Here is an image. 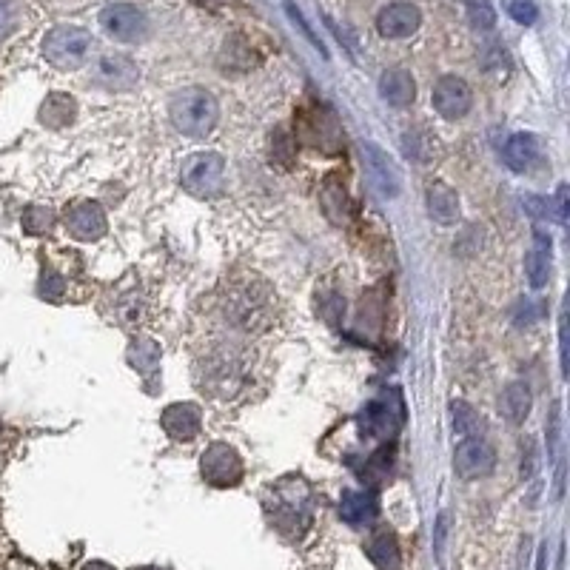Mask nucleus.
<instances>
[{"instance_id":"obj_1","label":"nucleus","mask_w":570,"mask_h":570,"mask_svg":"<svg viewBox=\"0 0 570 570\" xmlns=\"http://www.w3.org/2000/svg\"><path fill=\"white\" fill-rule=\"evenodd\" d=\"M169 117L177 132L189 134V137H206L214 132V126L220 120V106L209 89L189 86L171 97Z\"/></svg>"},{"instance_id":"obj_2","label":"nucleus","mask_w":570,"mask_h":570,"mask_svg":"<svg viewBox=\"0 0 570 570\" xmlns=\"http://www.w3.org/2000/svg\"><path fill=\"white\" fill-rule=\"evenodd\" d=\"M92 52V35L80 26H57L43 38V57L57 69H77Z\"/></svg>"},{"instance_id":"obj_3","label":"nucleus","mask_w":570,"mask_h":570,"mask_svg":"<svg viewBox=\"0 0 570 570\" xmlns=\"http://www.w3.org/2000/svg\"><path fill=\"white\" fill-rule=\"evenodd\" d=\"M271 294H268V288L257 277H251L246 283L240 285V288H234V294H231V300H228V314L237 320V325H243L246 331H260V328H266L268 323V314H271Z\"/></svg>"},{"instance_id":"obj_4","label":"nucleus","mask_w":570,"mask_h":570,"mask_svg":"<svg viewBox=\"0 0 570 570\" xmlns=\"http://www.w3.org/2000/svg\"><path fill=\"white\" fill-rule=\"evenodd\" d=\"M200 474L211 488H237L243 482V459L226 442H211L200 456Z\"/></svg>"},{"instance_id":"obj_5","label":"nucleus","mask_w":570,"mask_h":570,"mask_svg":"<svg viewBox=\"0 0 570 570\" xmlns=\"http://www.w3.org/2000/svg\"><path fill=\"white\" fill-rule=\"evenodd\" d=\"M223 174H226V160L223 154L217 152H197L186 157L183 163V186L197 194V197H211L217 194L220 186H223Z\"/></svg>"},{"instance_id":"obj_6","label":"nucleus","mask_w":570,"mask_h":570,"mask_svg":"<svg viewBox=\"0 0 570 570\" xmlns=\"http://www.w3.org/2000/svg\"><path fill=\"white\" fill-rule=\"evenodd\" d=\"M100 26L109 38L120 43H137L149 35V18L132 3H112L100 12Z\"/></svg>"},{"instance_id":"obj_7","label":"nucleus","mask_w":570,"mask_h":570,"mask_svg":"<svg viewBox=\"0 0 570 570\" xmlns=\"http://www.w3.org/2000/svg\"><path fill=\"white\" fill-rule=\"evenodd\" d=\"M431 103H434V109H437L439 117H445V120H459V117H465V114L471 112V106H474V92H471V86H468L462 77L445 75L434 83Z\"/></svg>"},{"instance_id":"obj_8","label":"nucleus","mask_w":570,"mask_h":570,"mask_svg":"<svg viewBox=\"0 0 570 570\" xmlns=\"http://www.w3.org/2000/svg\"><path fill=\"white\" fill-rule=\"evenodd\" d=\"M402 419H405L402 402H399L397 394H391V397L374 399V402L362 411L360 422L365 437L391 439L399 428H402Z\"/></svg>"},{"instance_id":"obj_9","label":"nucleus","mask_w":570,"mask_h":570,"mask_svg":"<svg viewBox=\"0 0 570 570\" xmlns=\"http://www.w3.org/2000/svg\"><path fill=\"white\" fill-rule=\"evenodd\" d=\"M63 220H66L69 234L75 240H83V243L100 240L106 234V228H109L106 211L100 209V203H95V200H75V203H69Z\"/></svg>"},{"instance_id":"obj_10","label":"nucleus","mask_w":570,"mask_h":570,"mask_svg":"<svg viewBox=\"0 0 570 570\" xmlns=\"http://www.w3.org/2000/svg\"><path fill=\"white\" fill-rule=\"evenodd\" d=\"M362 160H365L371 186L380 191L382 197H397L399 189H402V177H399V169L388 157V152H382L377 143L365 140L362 143Z\"/></svg>"},{"instance_id":"obj_11","label":"nucleus","mask_w":570,"mask_h":570,"mask_svg":"<svg viewBox=\"0 0 570 570\" xmlns=\"http://www.w3.org/2000/svg\"><path fill=\"white\" fill-rule=\"evenodd\" d=\"M454 468L462 479H482L494 474L496 454L485 439H465L454 454Z\"/></svg>"},{"instance_id":"obj_12","label":"nucleus","mask_w":570,"mask_h":570,"mask_svg":"<svg viewBox=\"0 0 570 570\" xmlns=\"http://www.w3.org/2000/svg\"><path fill=\"white\" fill-rule=\"evenodd\" d=\"M422 23V12L414 3H391L377 15V29L382 38L402 40L411 38Z\"/></svg>"},{"instance_id":"obj_13","label":"nucleus","mask_w":570,"mask_h":570,"mask_svg":"<svg viewBox=\"0 0 570 570\" xmlns=\"http://www.w3.org/2000/svg\"><path fill=\"white\" fill-rule=\"evenodd\" d=\"M163 431L169 434L174 442H191V439L200 434L203 428V417H200V408L191 405V402H174L163 411Z\"/></svg>"},{"instance_id":"obj_14","label":"nucleus","mask_w":570,"mask_h":570,"mask_svg":"<svg viewBox=\"0 0 570 570\" xmlns=\"http://www.w3.org/2000/svg\"><path fill=\"white\" fill-rule=\"evenodd\" d=\"M300 126H303L300 137H303L308 146L323 149V152H337L340 149V132H337L334 117H325L323 112L300 114Z\"/></svg>"},{"instance_id":"obj_15","label":"nucleus","mask_w":570,"mask_h":570,"mask_svg":"<svg viewBox=\"0 0 570 570\" xmlns=\"http://www.w3.org/2000/svg\"><path fill=\"white\" fill-rule=\"evenodd\" d=\"M140 77V69L132 57L126 55H106L97 63V80L106 83L109 89H132Z\"/></svg>"},{"instance_id":"obj_16","label":"nucleus","mask_w":570,"mask_h":570,"mask_svg":"<svg viewBox=\"0 0 570 570\" xmlns=\"http://www.w3.org/2000/svg\"><path fill=\"white\" fill-rule=\"evenodd\" d=\"M365 553H368V559L374 562V568L377 570H402L399 542L394 531H388V528H380V531H374L368 536Z\"/></svg>"},{"instance_id":"obj_17","label":"nucleus","mask_w":570,"mask_h":570,"mask_svg":"<svg viewBox=\"0 0 570 570\" xmlns=\"http://www.w3.org/2000/svg\"><path fill=\"white\" fill-rule=\"evenodd\" d=\"M380 95L385 103L402 109V106H411V103H414L417 83H414V77L408 75L405 69H388V72L380 77Z\"/></svg>"},{"instance_id":"obj_18","label":"nucleus","mask_w":570,"mask_h":570,"mask_svg":"<svg viewBox=\"0 0 570 570\" xmlns=\"http://www.w3.org/2000/svg\"><path fill=\"white\" fill-rule=\"evenodd\" d=\"M380 513L377 496L368 491H345L340 499V516L348 525H368Z\"/></svg>"},{"instance_id":"obj_19","label":"nucleus","mask_w":570,"mask_h":570,"mask_svg":"<svg viewBox=\"0 0 570 570\" xmlns=\"http://www.w3.org/2000/svg\"><path fill=\"white\" fill-rule=\"evenodd\" d=\"M525 274L533 288H542L551 277V237L542 231L533 234V246L525 257Z\"/></svg>"},{"instance_id":"obj_20","label":"nucleus","mask_w":570,"mask_h":570,"mask_svg":"<svg viewBox=\"0 0 570 570\" xmlns=\"http://www.w3.org/2000/svg\"><path fill=\"white\" fill-rule=\"evenodd\" d=\"M499 408H502V414H505V419H508L511 425H522L533 408V394L531 388H528V382H511V385L502 391Z\"/></svg>"},{"instance_id":"obj_21","label":"nucleus","mask_w":570,"mask_h":570,"mask_svg":"<svg viewBox=\"0 0 570 570\" xmlns=\"http://www.w3.org/2000/svg\"><path fill=\"white\" fill-rule=\"evenodd\" d=\"M505 163L511 166L513 171H525L531 169L533 163L539 160V137L528 132H519L508 137L505 143Z\"/></svg>"},{"instance_id":"obj_22","label":"nucleus","mask_w":570,"mask_h":570,"mask_svg":"<svg viewBox=\"0 0 570 570\" xmlns=\"http://www.w3.org/2000/svg\"><path fill=\"white\" fill-rule=\"evenodd\" d=\"M428 211L442 226L456 223L459 220V197H456V191L451 186H445V183H431L428 186Z\"/></svg>"},{"instance_id":"obj_23","label":"nucleus","mask_w":570,"mask_h":570,"mask_svg":"<svg viewBox=\"0 0 570 570\" xmlns=\"http://www.w3.org/2000/svg\"><path fill=\"white\" fill-rule=\"evenodd\" d=\"M77 114V103L72 100V95H49L43 100V106H40V123L43 126H49V129H63V126H69L72 120H75Z\"/></svg>"},{"instance_id":"obj_24","label":"nucleus","mask_w":570,"mask_h":570,"mask_svg":"<svg viewBox=\"0 0 570 570\" xmlns=\"http://www.w3.org/2000/svg\"><path fill=\"white\" fill-rule=\"evenodd\" d=\"M129 362L143 377L157 374V368H160V348H157V342L149 340V337H137L132 342V348H129Z\"/></svg>"},{"instance_id":"obj_25","label":"nucleus","mask_w":570,"mask_h":570,"mask_svg":"<svg viewBox=\"0 0 570 570\" xmlns=\"http://www.w3.org/2000/svg\"><path fill=\"white\" fill-rule=\"evenodd\" d=\"M323 209L325 214L334 220V223H345L348 220V197H345V186H342L337 177H328L323 186Z\"/></svg>"},{"instance_id":"obj_26","label":"nucleus","mask_w":570,"mask_h":570,"mask_svg":"<svg viewBox=\"0 0 570 570\" xmlns=\"http://www.w3.org/2000/svg\"><path fill=\"white\" fill-rule=\"evenodd\" d=\"M391 462H394V448H382L368 459V465H365V471H360V476L368 485L380 488L382 482L391 476Z\"/></svg>"},{"instance_id":"obj_27","label":"nucleus","mask_w":570,"mask_h":570,"mask_svg":"<svg viewBox=\"0 0 570 570\" xmlns=\"http://www.w3.org/2000/svg\"><path fill=\"white\" fill-rule=\"evenodd\" d=\"M485 425H482V419L476 417V411L471 405H465V402H454V431L459 437H471L479 434Z\"/></svg>"},{"instance_id":"obj_28","label":"nucleus","mask_w":570,"mask_h":570,"mask_svg":"<svg viewBox=\"0 0 570 570\" xmlns=\"http://www.w3.org/2000/svg\"><path fill=\"white\" fill-rule=\"evenodd\" d=\"M55 226V214L49 209H29L23 214V228L32 234V237H40V234H46L49 228Z\"/></svg>"},{"instance_id":"obj_29","label":"nucleus","mask_w":570,"mask_h":570,"mask_svg":"<svg viewBox=\"0 0 570 570\" xmlns=\"http://www.w3.org/2000/svg\"><path fill=\"white\" fill-rule=\"evenodd\" d=\"M468 20L474 23V29H494V6L488 0H468Z\"/></svg>"},{"instance_id":"obj_30","label":"nucleus","mask_w":570,"mask_h":570,"mask_svg":"<svg viewBox=\"0 0 570 570\" xmlns=\"http://www.w3.org/2000/svg\"><path fill=\"white\" fill-rule=\"evenodd\" d=\"M505 12H508L516 23H522V26H533L536 18H539V9H536L533 0H505Z\"/></svg>"},{"instance_id":"obj_31","label":"nucleus","mask_w":570,"mask_h":570,"mask_svg":"<svg viewBox=\"0 0 570 570\" xmlns=\"http://www.w3.org/2000/svg\"><path fill=\"white\" fill-rule=\"evenodd\" d=\"M285 12H288V18L294 20V23H297V26H300V32H303L305 38L311 40V46H314V49H320V52H323V55H325L323 40H320V38H317V35H314V29H311V26H308V20L303 18V12H300V9H297V6H294V3H285Z\"/></svg>"},{"instance_id":"obj_32","label":"nucleus","mask_w":570,"mask_h":570,"mask_svg":"<svg viewBox=\"0 0 570 570\" xmlns=\"http://www.w3.org/2000/svg\"><path fill=\"white\" fill-rule=\"evenodd\" d=\"M63 291H66V283L60 280V274L55 271H43V280H40V294L46 297V300H60L63 297Z\"/></svg>"},{"instance_id":"obj_33","label":"nucleus","mask_w":570,"mask_h":570,"mask_svg":"<svg viewBox=\"0 0 570 570\" xmlns=\"http://www.w3.org/2000/svg\"><path fill=\"white\" fill-rule=\"evenodd\" d=\"M559 362H562V374L568 377V311H562V320H559Z\"/></svg>"},{"instance_id":"obj_34","label":"nucleus","mask_w":570,"mask_h":570,"mask_svg":"<svg viewBox=\"0 0 570 570\" xmlns=\"http://www.w3.org/2000/svg\"><path fill=\"white\" fill-rule=\"evenodd\" d=\"M15 26V6L12 0H0V40L6 38Z\"/></svg>"},{"instance_id":"obj_35","label":"nucleus","mask_w":570,"mask_h":570,"mask_svg":"<svg viewBox=\"0 0 570 570\" xmlns=\"http://www.w3.org/2000/svg\"><path fill=\"white\" fill-rule=\"evenodd\" d=\"M556 217H559V223L565 226L568 223V186H559L556 191Z\"/></svg>"},{"instance_id":"obj_36","label":"nucleus","mask_w":570,"mask_h":570,"mask_svg":"<svg viewBox=\"0 0 570 570\" xmlns=\"http://www.w3.org/2000/svg\"><path fill=\"white\" fill-rule=\"evenodd\" d=\"M522 314H525V325H531L533 320H539L545 311H542V305L539 303H533V300H528V303L522 305Z\"/></svg>"},{"instance_id":"obj_37","label":"nucleus","mask_w":570,"mask_h":570,"mask_svg":"<svg viewBox=\"0 0 570 570\" xmlns=\"http://www.w3.org/2000/svg\"><path fill=\"white\" fill-rule=\"evenodd\" d=\"M191 3H197V6H209V9H220V6H228V3H234V0H191Z\"/></svg>"},{"instance_id":"obj_38","label":"nucleus","mask_w":570,"mask_h":570,"mask_svg":"<svg viewBox=\"0 0 570 570\" xmlns=\"http://www.w3.org/2000/svg\"><path fill=\"white\" fill-rule=\"evenodd\" d=\"M83 570H114L109 562H89V565H83Z\"/></svg>"},{"instance_id":"obj_39","label":"nucleus","mask_w":570,"mask_h":570,"mask_svg":"<svg viewBox=\"0 0 570 570\" xmlns=\"http://www.w3.org/2000/svg\"><path fill=\"white\" fill-rule=\"evenodd\" d=\"M134 570H160V568H134Z\"/></svg>"}]
</instances>
